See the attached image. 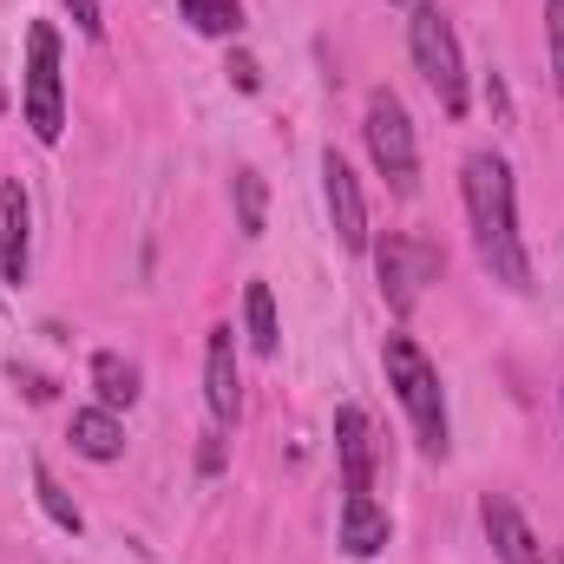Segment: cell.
Returning <instances> with one entry per match:
<instances>
[{
    "label": "cell",
    "instance_id": "1",
    "mask_svg": "<svg viewBox=\"0 0 564 564\" xmlns=\"http://www.w3.org/2000/svg\"><path fill=\"white\" fill-rule=\"evenodd\" d=\"M466 191V224H473V250L506 289H532V263H525V237H519V191H512V164L499 151H473L459 171Z\"/></svg>",
    "mask_w": 564,
    "mask_h": 564
},
{
    "label": "cell",
    "instance_id": "2",
    "mask_svg": "<svg viewBox=\"0 0 564 564\" xmlns=\"http://www.w3.org/2000/svg\"><path fill=\"white\" fill-rule=\"evenodd\" d=\"M381 368H388V388L401 394V408H408V421H414L421 453L426 459H446V446H453V426H446V388H440V368L421 355V341H414V335H388Z\"/></svg>",
    "mask_w": 564,
    "mask_h": 564
},
{
    "label": "cell",
    "instance_id": "3",
    "mask_svg": "<svg viewBox=\"0 0 564 564\" xmlns=\"http://www.w3.org/2000/svg\"><path fill=\"white\" fill-rule=\"evenodd\" d=\"M408 53H414L421 79L433 86L440 112H446V119H466V59H459L453 20H446L440 7H426V0L414 7V20H408Z\"/></svg>",
    "mask_w": 564,
    "mask_h": 564
},
{
    "label": "cell",
    "instance_id": "4",
    "mask_svg": "<svg viewBox=\"0 0 564 564\" xmlns=\"http://www.w3.org/2000/svg\"><path fill=\"white\" fill-rule=\"evenodd\" d=\"M361 132H368V158H375V171L388 177V191H394V197H414V184H421V144H414V119H408L401 93H388V86L368 93Z\"/></svg>",
    "mask_w": 564,
    "mask_h": 564
},
{
    "label": "cell",
    "instance_id": "5",
    "mask_svg": "<svg viewBox=\"0 0 564 564\" xmlns=\"http://www.w3.org/2000/svg\"><path fill=\"white\" fill-rule=\"evenodd\" d=\"M26 126L40 144H59L66 132V93H59V33L46 20L26 26Z\"/></svg>",
    "mask_w": 564,
    "mask_h": 564
},
{
    "label": "cell",
    "instance_id": "6",
    "mask_svg": "<svg viewBox=\"0 0 564 564\" xmlns=\"http://www.w3.org/2000/svg\"><path fill=\"white\" fill-rule=\"evenodd\" d=\"M433 276H440V250L426 237H388L381 243V295L394 315H408Z\"/></svg>",
    "mask_w": 564,
    "mask_h": 564
},
{
    "label": "cell",
    "instance_id": "7",
    "mask_svg": "<svg viewBox=\"0 0 564 564\" xmlns=\"http://www.w3.org/2000/svg\"><path fill=\"white\" fill-rule=\"evenodd\" d=\"M322 191H328V224H335L341 250H368V204H361V184L341 151H322Z\"/></svg>",
    "mask_w": 564,
    "mask_h": 564
},
{
    "label": "cell",
    "instance_id": "8",
    "mask_svg": "<svg viewBox=\"0 0 564 564\" xmlns=\"http://www.w3.org/2000/svg\"><path fill=\"white\" fill-rule=\"evenodd\" d=\"M479 525H486V539H492L499 564H552L545 558V545H539V532L525 525V512H519L506 492H486V499H479Z\"/></svg>",
    "mask_w": 564,
    "mask_h": 564
},
{
    "label": "cell",
    "instance_id": "9",
    "mask_svg": "<svg viewBox=\"0 0 564 564\" xmlns=\"http://www.w3.org/2000/svg\"><path fill=\"white\" fill-rule=\"evenodd\" d=\"M26 263H33V204H26V184L7 177L0 184V276L20 289Z\"/></svg>",
    "mask_w": 564,
    "mask_h": 564
},
{
    "label": "cell",
    "instance_id": "10",
    "mask_svg": "<svg viewBox=\"0 0 564 564\" xmlns=\"http://www.w3.org/2000/svg\"><path fill=\"white\" fill-rule=\"evenodd\" d=\"M204 401H210V426H224V433L243 414V381H237L230 328H210V348H204Z\"/></svg>",
    "mask_w": 564,
    "mask_h": 564
},
{
    "label": "cell",
    "instance_id": "11",
    "mask_svg": "<svg viewBox=\"0 0 564 564\" xmlns=\"http://www.w3.org/2000/svg\"><path fill=\"white\" fill-rule=\"evenodd\" d=\"M335 453H341L348 492H375V421H368V408L335 414Z\"/></svg>",
    "mask_w": 564,
    "mask_h": 564
},
{
    "label": "cell",
    "instance_id": "12",
    "mask_svg": "<svg viewBox=\"0 0 564 564\" xmlns=\"http://www.w3.org/2000/svg\"><path fill=\"white\" fill-rule=\"evenodd\" d=\"M381 545H388V512L368 492H348V506H341V552L348 558H375Z\"/></svg>",
    "mask_w": 564,
    "mask_h": 564
},
{
    "label": "cell",
    "instance_id": "13",
    "mask_svg": "<svg viewBox=\"0 0 564 564\" xmlns=\"http://www.w3.org/2000/svg\"><path fill=\"white\" fill-rule=\"evenodd\" d=\"M73 446L106 466V459L126 453V421H119L112 408H79V414H73Z\"/></svg>",
    "mask_w": 564,
    "mask_h": 564
},
{
    "label": "cell",
    "instance_id": "14",
    "mask_svg": "<svg viewBox=\"0 0 564 564\" xmlns=\"http://www.w3.org/2000/svg\"><path fill=\"white\" fill-rule=\"evenodd\" d=\"M93 388H99V408H112V414H126L132 401H139V361H126V355H93Z\"/></svg>",
    "mask_w": 564,
    "mask_h": 564
},
{
    "label": "cell",
    "instance_id": "15",
    "mask_svg": "<svg viewBox=\"0 0 564 564\" xmlns=\"http://www.w3.org/2000/svg\"><path fill=\"white\" fill-rule=\"evenodd\" d=\"M243 322H250V348H257V355H276L282 348V322H276L270 282H250V289H243Z\"/></svg>",
    "mask_w": 564,
    "mask_h": 564
},
{
    "label": "cell",
    "instance_id": "16",
    "mask_svg": "<svg viewBox=\"0 0 564 564\" xmlns=\"http://www.w3.org/2000/svg\"><path fill=\"white\" fill-rule=\"evenodd\" d=\"M184 7V20L197 26V33H210V40H230L237 26H243V0H177Z\"/></svg>",
    "mask_w": 564,
    "mask_h": 564
},
{
    "label": "cell",
    "instance_id": "17",
    "mask_svg": "<svg viewBox=\"0 0 564 564\" xmlns=\"http://www.w3.org/2000/svg\"><path fill=\"white\" fill-rule=\"evenodd\" d=\"M263 177L257 171H237V230L243 237H263Z\"/></svg>",
    "mask_w": 564,
    "mask_h": 564
},
{
    "label": "cell",
    "instance_id": "18",
    "mask_svg": "<svg viewBox=\"0 0 564 564\" xmlns=\"http://www.w3.org/2000/svg\"><path fill=\"white\" fill-rule=\"evenodd\" d=\"M33 492H40V506H46V519H53L59 532H79V525H86V519H79V506L53 486V473H46V466H33Z\"/></svg>",
    "mask_w": 564,
    "mask_h": 564
},
{
    "label": "cell",
    "instance_id": "19",
    "mask_svg": "<svg viewBox=\"0 0 564 564\" xmlns=\"http://www.w3.org/2000/svg\"><path fill=\"white\" fill-rule=\"evenodd\" d=\"M66 13L79 20V33H86V40H99V33H106V20H99V0H66Z\"/></svg>",
    "mask_w": 564,
    "mask_h": 564
},
{
    "label": "cell",
    "instance_id": "20",
    "mask_svg": "<svg viewBox=\"0 0 564 564\" xmlns=\"http://www.w3.org/2000/svg\"><path fill=\"white\" fill-rule=\"evenodd\" d=\"M230 79H237L243 93H257V86H263V73H257V59H250V53H230Z\"/></svg>",
    "mask_w": 564,
    "mask_h": 564
},
{
    "label": "cell",
    "instance_id": "21",
    "mask_svg": "<svg viewBox=\"0 0 564 564\" xmlns=\"http://www.w3.org/2000/svg\"><path fill=\"white\" fill-rule=\"evenodd\" d=\"M552 73H558V93H564V7H552Z\"/></svg>",
    "mask_w": 564,
    "mask_h": 564
},
{
    "label": "cell",
    "instance_id": "22",
    "mask_svg": "<svg viewBox=\"0 0 564 564\" xmlns=\"http://www.w3.org/2000/svg\"><path fill=\"white\" fill-rule=\"evenodd\" d=\"M0 112H7V86H0Z\"/></svg>",
    "mask_w": 564,
    "mask_h": 564
},
{
    "label": "cell",
    "instance_id": "23",
    "mask_svg": "<svg viewBox=\"0 0 564 564\" xmlns=\"http://www.w3.org/2000/svg\"><path fill=\"white\" fill-rule=\"evenodd\" d=\"M394 7H421V0H394Z\"/></svg>",
    "mask_w": 564,
    "mask_h": 564
},
{
    "label": "cell",
    "instance_id": "24",
    "mask_svg": "<svg viewBox=\"0 0 564 564\" xmlns=\"http://www.w3.org/2000/svg\"><path fill=\"white\" fill-rule=\"evenodd\" d=\"M552 7H564V0H552Z\"/></svg>",
    "mask_w": 564,
    "mask_h": 564
}]
</instances>
